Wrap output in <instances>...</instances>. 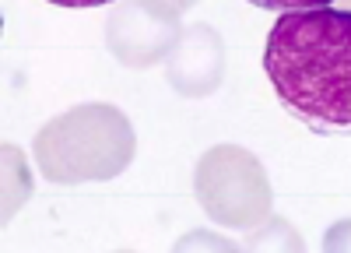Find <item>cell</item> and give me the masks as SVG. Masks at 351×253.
<instances>
[{
    "mask_svg": "<svg viewBox=\"0 0 351 253\" xmlns=\"http://www.w3.org/2000/svg\"><path fill=\"white\" fill-rule=\"evenodd\" d=\"M172 253H243V250L232 243V239L211 232V229H193L183 239H176Z\"/></svg>",
    "mask_w": 351,
    "mask_h": 253,
    "instance_id": "52a82bcc",
    "label": "cell"
},
{
    "mask_svg": "<svg viewBox=\"0 0 351 253\" xmlns=\"http://www.w3.org/2000/svg\"><path fill=\"white\" fill-rule=\"evenodd\" d=\"M180 36V11L165 0H123L106 21V43L112 56L134 71L165 60Z\"/></svg>",
    "mask_w": 351,
    "mask_h": 253,
    "instance_id": "277c9868",
    "label": "cell"
},
{
    "mask_svg": "<svg viewBox=\"0 0 351 253\" xmlns=\"http://www.w3.org/2000/svg\"><path fill=\"white\" fill-rule=\"evenodd\" d=\"M250 4H256V8H263V11H281V14H288V11H313V8H330L334 0H250Z\"/></svg>",
    "mask_w": 351,
    "mask_h": 253,
    "instance_id": "9c48e42d",
    "label": "cell"
},
{
    "mask_svg": "<svg viewBox=\"0 0 351 253\" xmlns=\"http://www.w3.org/2000/svg\"><path fill=\"white\" fill-rule=\"evenodd\" d=\"M348 4H351V0H348Z\"/></svg>",
    "mask_w": 351,
    "mask_h": 253,
    "instance_id": "4fadbf2b",
    "label": "cell"
},
{
    "mask_svg": "<svg viewBox=\"0 0 351 253\" xmlns=\"http://www.w3.org/2000/svg\"><path fill=\"white\" fill-rule=\"evenodd\" d=\"M169 84L186 99L211 95L225 74V43L211 25H186L180 43L165 56Z\"/></svg>",
    "mask_w": 351,
    "mask_h": 253,
    "instance_id": "5b68a950",
    "label": "cell"
},
{
    "mask_svg": "<svg viewBox=\"0 0 351 253\" xmlns=\"http://www.w3.org/2000/svg\"><path fill=\"white\" fill-rule=\"evenodd\" d=\"M243 253H306V243L288 218H267L246 236Z\"/></svg>",
    "mask_w": 351,
    "mask_h": 253,
    "instance_id": "8992f818",
    "label": "cell"
},
{
    "mask_svg": "<svg viewBox=\"0 0 351 253\" xmlns=\"http://www.w3.org/2000/svg\"><path fill=\"white\" fill-rule=\"evenodd\" d=\"M116 253H134V250H116Z\"/></svg>",
    "mask_w": 351,
    "mask_h": 253,
    "instance_id": "7c38bea8",
    "label": "cell"
},
{
    "mask_svg": "<svg viewBox=\"0 0 351 253\" xmlns=\"http://www.w3.org/2000/svg\"><path fill=\"white\" fill-rule=\"evenodd\" d=\"M134 123L109 102L74 106L36 134V162L56 186L116 180L134 162Z\"/></svg>",
    "mask_w": 351,
    "mask_h": 253,
    "instance_id": "7a4b0ae2",
    "label": "cell"
},
{
    "mask_svg": "<svg viewBox=\"0 0 351 253\" xmlns=\"http://www.w3.org/2000/svg\"><path fill=\"white\" fill-rule=\"evenodd\" d=\"M165 4H169V8H176V11L183 14L186 8H193V4H197V0H165Z\"/></svg>",
    "mask_w": 351,
    "mask_h": 253,
    "instance_id": "8fae6325",
    "label": "cell"
},
{
    "mask_svg": "<svg viewBox=\"0 0 351 253\" xmlns=\"http://www.w3.org/2000/svg\"><path fill=\"white\" fill-rule=\"evenodd\" d=\"M193 193L211 221L225 229H256L271 218L274 190L260 158L239 145H215L193 169Z\"/></svg>",
    "mask_w": 351,
    "mask_h": 253,
    "instance_id": "3957f363",
    "label": "cell"
},
{
    "mask_svg": "<svg viewBox=\"0 0 351 253\" xmlns=\"http://www.w3.org/2000/svg\"><path fill=\"white\" fill-rule=\"evenodd\" d=\"M56 8H102V4H112V0H49Z\"/></svg>",
    "mask_w": 351,
    "mask_h": 253,
    "instance_id": "30bf717a",
    "label": "cell"
},
{
    "mask_svg": "<svg viewBox=\"0 0 351 253\" xmlns=\"http://www.w3.org/2000/svg\"><path fill=\"white\" fill-rule=\"evenodd\" d=\"M324 253H351V218L334 221L324 232Z\"/></svg>",
    "mask_w": 351,
    "mask_h": 253,
    "instance_id": "ba28073f",
    "label": "cell"
},
{
    "mask_svg": "<svg viewBox=\"0 0 351 253\" xmlns=\"http://www.w3.org/2000/svg\"><path fill=\"white\" fill-rule=\"evenodd\" d=\"M263 71L302 127L351 134V11L281 14L263 46Z\"/></svg>",
    "mask_w": 351,
    "mask_h": 253,
    "instance_id": "6da1fadb",
    "label": "cell"
}]
</instances>
